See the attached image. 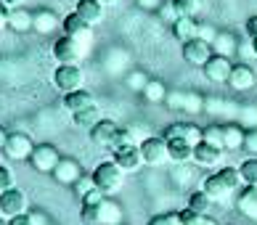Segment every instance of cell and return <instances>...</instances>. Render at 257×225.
Segmentation results:
<instances>
[{
  "mask_svg": "<svg viewBox=\"0 0 257 225\" xmlns=\"http://www.w3.org/2000/svg\"><path fill=\"white\" fill-rule=\"evenodd\" d=\"M90 175H93V180H96L98 188L106 196H111V193H117L122 188V175H125V172H122L114 162H101Z\"/></svg>",
  "mask_w": 257,
  "mask_h": 225,
  "instance_id": "6da1fadb",
  "label": "cell"
},
{
  "mask_svg": "<svg viewBox=\"0 0 257 225\" xmlns=\"http://www.w3.org/2000/svg\"><path fill=\"white\" fill-rule=\"evenodd\" d=\"M82 82H85V72L77 67V64H59L56 72H53V85L59 88L64 96L66 93L80 90Z\"/></svg>",
  "mask_w": 257,
  "mask_h": 225,
  "instance_id": "7a4b0ae2",
  "label": "cell"
},
{
  "mask_svg": "<svg viewBox=\"0 0 257 225\" xmlns=\"http://www.w3.org/2000/svg\"><path fill=\"white\" fill-rule=\"evenodd\" d=\"M32 151H35V143L27 133H8V140L3 146V156L8 162H24V159L32 156Z\"/></svg>",
  "mask_w": 257,
  "mask_h": 225,
  "instance_id": "3957f363",
  "label": "cell"
},
{
  "mask_svg": "<svg viewBox=\"0 0 257 225\" xmlns=\"http://www.w3.org/2000/svg\"><path fill=\"white\" fill-rule=\"evenodd\" d=\"M30 212V201H27V193L22 188H8L0 193V214H3L6 220L16 217V214H27Z\"/></svg>",
  "mask_w": 257,
  "mask_h": 225,
  "instance_id": "277c9868",
  "label": "cell"
},
{
  "mask_svg": "<svg viewBox=\"0 0 257 225\" xmlns=\"http://www.w3.org/2000/svg\"><path fill=\"white\" fill-rule=\"evenodd\" d=\"M59 162H61V154H59V148L51 146V143H37L32 156H30V164L35 167L37 172H43V175H53V170H56Z\"/></svg>",
  "mask_w": 257,
  "mask_h": 225,
  "instance_id": "5b68a950",
  "label": "cell"
},
{
  "mask_svg": "<svg viewBox=\"0 0 257 225\" xmlns=\"http://www.w3.org/2000/svg\"><path fill=\"white\" fill-rule=\"evenodd\" d=\"M180 56H183L186 64H191V67H204V64L215 56L212 45L202 37H194V40L183 43V48H180Z\"/></svg>",
  "mask_w": 257,
  "mask_h": 225,
  "instance_id": "8992f818",
  "label": "cell"
},
{
  "mask_svg": "<svg viewBox=\"0 0 257 225\" xmlns=\"http://www.w3.org/2000/svg\"><path fill=\"white\" fill-rule=\"evenodd\" d=\"M141 156H144V164H151V167L165 164L170 159L165 135H149L144 143H141Z\"/></svg>",
  "mask_w": 257,
  "mask_h": 225,
  "instance_id": "52a82bcc",
  "label": "cell"
},
{
  "mask_svg": "<svg viewBox=\"0 0 257 225\" xmlns=\"http://www.w3.org/2000/svg\"><path fill=\"white\" fill-rule=\"evenodd\" d=\"M82 53H85V45L77 43L69 35H61L59 40L53 43V59L59 64H77L82 59Z\"/></svg>",
  "mask_w": 257,
  "mask_h": 225,
  "instance_id": "ba28073f",
  "label": "cell"
},
{
  "mask_svg": "<svg viewBox=\"0 0 257 225\" xmlns=\"http://www.w3.org/2000/svg\"><path fill=\"white\" fill-rule=\"evenodd\" d=\"M82 167L80 162L74 156H61V162L56 164V170H53V180L56 183H61V185H74L82 177Z\"/></svg>",
  "mask_w": 257,
  "mask_h": 225,
  "instance_id": "9c48e42d",
  "label": "cell"
},
{
  "mask_svg": "<svg viewBox=\"0 0 257 225\" xmlns=\"http://www.w3.org/2000/svg\"><path fill=\"white\" fill-rule=\"evenodd\" d=\"M254 82H257V74L249 64H233V72H231V77H228L225 85L236 93H246V90L254 88Z\"/></svg>",
  "mask_w": 257,
  "mask_h": 225,
  "instance_id": "30bf717a",
  "label": "cell"
},
{
  "mask_svg": "<svg viewBox=\"0 0 257 225\" xmlns=\"http://www.w3.org/2000/svg\"><path fill=\"white\" fill-rule=\"evenodd\" d=\"M162 135H165L167 140L180 138V140H186V143H191V146L202 143V127L194 125V122H173V125H167V130Z\"/></svg>",
  "mask_w": 257,
  "mask_h": 225,
  "instance_id": "8fae6325",
  "label": "cell"
},
{
  "mask_svg": "<svg viewBox=\"0 0 257 225\" xmlns=\"http://www.w3.org/2000/svg\"><path fill=\"white\" fill-rule=\"evenodd\" d=\"M114 159L111 162L119 167L122 172H136L141 164H144V156H141V146H125V148H114Z\"/></svg>",
  "mask_w": 257,
  "mask_h": 225,
  "instance_id": "7c38bea8",
  "label": "cell"
},
{
  "mask_svg": "<svg viewBox=\"0 0 257 225\" xmlns=\"http://www.w3.org/2000/svg\"><path fill=\"white\" fill-rule=\"evenodd\" d=\"M202 72H204V77L209 80V82H228V77H231V72H233V64H231V59H225V56H212L204 67H202Z\"/></svg>",
  "mask_w": 257,
  "mask_h": 225,
  "instance_id": "4fadbf2b",
  "label": "cell"
},
{
  "mask_svg": "<svg viewBox=\"0 0 257 225\" xmlns=\"http://www.w3.org/2000/svg\"><path fill=\"white\" fill-rule=\"evenodd\" d=\"M117 133H119L117 122H114V119H101L98 125L90 130V140H93L96 146H101V148H111Z\"/></svg>",
  "mask_w": 257,
  "mask_h": 225,
  "instance_id": "5bb4252c",
  "label": "cell"
},
{
  "mask_svg": "<svg viewBox=\"0 0 257 225\" xmlns=\"http://www.w3.org/2000/svg\"><path fill=\"white\" fill-rule=\"evenodd\" d=\"M191 162L196 167H217L223 162V148H217V146H209V143H199L194 146V159Z\"/></svg>",
  "mask_w": 257,
  "mask_h": 225,
  "instance_id": "9a60e30c",
  "label": "cell"
},
{
  "mask_svg": "<svg viewBox=\"0 0 257 225\" xmlns=\"http://www.w3.org/2000/svg\"><path fill=\"white\" fill-rule=\"evenodd\" d=\"M61 27H64V35H69V37H74L77 43L88 45V40H90V24L82 22L77 14H69V16L61 22Z\"/></svg>",
  "mask_w": 257,
  "mask_h": 225,
  "instance_id": "2e32d148",
  "label": "cell"
},
{
  "mask_svg": "<svg viewBox=\"0 0 257 225\" xmlns=\"http://www.w3.org/2000/svg\"><path fill=\"white\" fill-rule=\"evenodd\" d=\"M74 14H77L82 22H88L90 27H96V24L103 22V3L101 0H77Z\"/></svg>",
  "mask_w": 257,
  "mask_h": 225,
  "instance_id": "e0dca14e",
  "label": "cell"
},
{
  "mask_svg": "<svg viewBox=\"0 0 257 225\" xmlns=\"http://www.w3.org/2000/svg\"><path fill=\"white\" fill-rule=\"evenodd\" d=\"M244 138H246V130L239 122H225L223 125V148L225 151H239V148H244Z\"/></svg>",
  "mask_w": 257,
  "mask_h": 225,
  "instance_id": "ac0fdd59",
  "label": "cell"
},
{
  "mask_svg": "<svg viewBox=\"0 0 257 225\" xmlns=\"http://www.w3.org/2000/svg\"><path fill=\"white\" fill-rule=\"evenodd\" d=\"M236 209L244 217L257 220V185H246L244 191H239V196H236Z\"/></svg>",
  "mask_w": 257,
  "mask_h": 225,
  "instance_id": "d6986e66",
  "label": "cell"
},
{
  "mask_svg": "<svg viewBox=\"0 0 257 225\" xmlns=\"http://www.w3.org/2000/svg\"><path fill=\"white\" fill-rule=\"evenodd\" d=\"M199 30H202V24H199L196 16H180L173 24V35L180 43H188V40H194V37H199Z\"/></svg>",
  "mask_w": 257,
  "mask_h": 225,
  "instance_id": "ffe728a7",
  "label": "cell"
},
{
  "mask_svg": "<svg viewBox=\"0 0 257 225\" xmlns=\"http://www.w3.org/2000/svg\"><path fill=\"white\" fill-rule=\"evenodd\" d=\"M56 27H59V16H56L51 8H37L32 11V30L40 35H51Z\"/></svg>",
  "mask_w": 257,
  "mask_h": 225,
  "instance_id": "44dd1931",
  "label": "cell"
},
{
  "mask_svg": "<svg viewBox=\"0 0 257 225\" xmlns=\"http://www.w3.org/2000/svg\"><path fill=\"white\" fill-rule=\"evenodd\" d=\"M64 106L69 109L72 114H77V111H82V109L96 106V98H93L90 90L80 88V90H74V93H66V96H64Z\"/></svg>",
  "mask_w": 257,
  "mask_h": 225,
  "instance_id": "7402d4cb",
  "label": "cell"
},
{
  "mask_svg": "<svg viewBox=\"0 0 257 225\" xmlns=\"http://www.w3.org/2000/svg\"><path fill=\"white\" fill-rule=\"evenodd\" d=\"M167 154H170V162L183 164V162H191L194 159V146L186 143V140H180V138H170L167 140Z\"/></svg>",
  "mask_w": 257,
  "mask_h": 225,
  "instance_id": "603a6c76",
  "label": "cell"
},
{
  "mask_svg": "<svg viewBox=\"0 0 257 225\" xmlns=\"http://www.w3.org/2000/svg\"><path fill=\"white\" fill-rule=\"evenodd\" d=\"M98 225H122V207L109 196L98 204Z\"/></svg>",
  "mask_w": 257,
  "mask_h": 225,
  "instance_id": "cb8c5ba5",
  "label": "cell"
},
{
  "mask_svg": "<svg viewBox=\"0 0 257 225\" xmlns=\"http://www.w3.org/2000/svg\"><path fill=\"white\" fill-rule=\"evenodd\" d=\"M212 51H215V56L231 59V56H236V51H239V40H236V35H231V32H217V37L212 40Z\"/></svg>",
  "mask_w": 257,
  "mask_h": 225,
  "instance_id": "d4e9b609",
  "label": "cell"
},
{
  "mask_svg": "<svg viewBox=\"0 0 257 225\" xmlns=\"http://www.w3.org/2000/svg\"><path fill=\"white\" fill-rule=\"evenodd\" d=\"M202 191H204V193H207L212 201H223L225 196L231 193V191H228V185L220 180V175H217V172L204 177V180H202Z\"/></svg>",
  "mask_w": 257,
  "mask_h": 225,
  "instance_id": "484cf974",
  "label": "cell"
},
{
  "mask_svg": "<svg viewBox=\"0 0 257 225\" xmlns=\"http://www.w3.org/2000/svg\"><path fill=\"white\" fill-rule=\"evenodd\" d=\"M170 177H173V183L178 185V188H188L191 183H196V164H188V162L175 164Z\"/></svg>",
  "mask_w": 257,
  "mask_h": 225,
  "instance_id": "4316f807",
  "label": "cell"
},
{
  "mask_svg": "<svg viewBox=\"0 0 257 225\" xmlns=\"http://www.w3.org/2000/svg\"><path fill=\"white\" fill-rule=\"evenodd\" d=\"M72 122H74V127L93 130V127L101 122V109H98V104L90 106V109H82V111H77V114H72Z\"/></svg>",
  "mask_w": 257,
  "mask_h": 225,
  "instance_id": "83f0119b",
  "label": "cell"
},
{
  "mask_svg": "<svg viewBox=\"0 0 257 225\" xmlns=\"http://www.w3.org/2000/svg\"><path fill=\"white\" fill-rule=\"evenodd\" d=\"M8 27H11L14 32L32 30V11H27V8H14L11 16H8Z\"/></svg>",
  "mask_w": 257,
  "mask_h": 225,
  "instance_id": "f1b7e54d",
  "label": "cell"
},
{
  "mask_svg": "<svg viewBox=\"0 0 257 225\" xmlns=\"http://www.w3.org/2000/svg\"><path fill=\"white\" fill-rule=\"evenodd\" d=\"M217 175H220V180L228 185V191H239L241 188V172H239V167H220V170H217Z\"/></svg>",
  "mask_w": 257,
  "mask_h": 225,
  "instance_id": "f546056e",
  "label": "cell"
},
{
  "mask_svg": "<svg viewBox=\"0 0 257 225\" xmlns=\"http://www.w3.org/2000/svg\"><path fill=\"white\" fill-rule=\"evenodd\" d=\"M209 207H212V199L199 188V191H194L191 196H188V207L186 209H191V212H199V214H207L209 212Z\"/></svg>",
  "mask_w": 257,
  "mask_h": 225,
  "instance_id": "4dcf8cb0",
  "label": "cell"
},
{
  "mask_svg": "<svg viewBox=\"0 0 257 225\" xmlns=\"http://www.w3.org/2000/svg\"><path fill=\"white\" fill-rule=\"evenodd\" d=\"M167 93H170V90L162 85L159 80H151L149 85H146V90H144V98L149 101V104H165Z\"/></svg>",
  "mask_w": 257,
  "mask_h": 225,
  "instance_id": "1f68e13d",
  "label": "cell"
},
{
  "mask_svg": "<svg viewBox=\"0 0 257 225\" xmlns=\"http://www.w3.org/2000/svg\"><path fill=\"white\" fill-rule=\"evenodd\" d=\"M202 140L209 146H217V148H223V125H217V122H212V125H207L202 127ZM225 151V148H223Z\"/></svg>",
  "mask_w": 257,
  "mask_h": 225,
  "instance_id": "d6a6232c",
  "label": "cell"
},
{
  "mask_svg": "<svg viewBox=\"0 0 257 225\" xmlns=\"http://www.w3.org/2000/svg\"><path fill=\"white\" fill-rule=\"evenodd\" d=\"M204 109H207V98L202 93H186V106H183L186 114H202Z\"/></svg>",
  "mask_w": 257,
  "mask_h": 225,
  "instance_id": "836d02e7",
  "label": "cell"
},
{
  "mask_svg": "<svg viewBox=\"0 0 257 225\" xmlns=\"http://www.w3.org/2000/svg\"><path fill=\"white\" fill-rule=\"evenodd\" d=\"M239 172H241V180L246 185H257V156L244 159L241 167H239Z\"/></svg>",
  "mask_w": 257,
  "mask_h": 225,
  "instance_id": "e575fe53",
  "label": "cell"
},
{
  "mask_svg": "<svg viewBox=\"0 0 257 225\" xmlns=\"http://www.w3.org/2000/svg\"><path fill=\"white\" fill-rule=\"evenodd\" d=\"M175 11H178V19L180 16H196L202 11V0H173Z\"/></svg>",
  "mask_w": 257,
  "mask_h": 225,
  "instance_id": "d590c367",
  "label": "cell"
},
{
  "mask_svg": "<svg viewBox=\"0 0 257 225\" xmlns=\"http://www.w3.org/2000/svg\"><path fill=\"white\" fill-rule=\"evenodd\" d=\"M180 220H183V225H217V220H212L209 214H199V212H191V209L180 212Z\"/></svg>",
  "mask_w": 257,
  "mask_h": 225,
  "instance_id": "8d00e7d4",
  "label": "cell"
},
{
  "mask_svg": "<svg viewBox=\"0 0 257 225\" xmlns=\"http://www.w3.org/2000/svg\"><path fill=\"white\" fill-rule=\"evenodd\" d=\"M149 82H151V80L146 77L144 72H130V74H127V88H130L133 93H144Z\"/></svg>",
  "mask_w": 257,
  "mask_h": 225,
  "instance_id": "74e56055",
  "label": "cell"
},
{
  "mask_svg": "<svg viewBox=\"0 0 257 225\" xmlns=\"http://www.w3.org/2000/svg\"><path fill=\"white\" fill-rule=\"evenodd\" d=\"M72 188H74V193H77L80 199H85V196H88L93 188H98V185H96V180H93V175H82L80 180L72 185Z\"/></svg>",
  "mask_w": 257,
  "mask_h": 225,
  "instance_id": "f35d334b",
  "label": "cell"
},
{
  "mask_svg": "<svg viewBox=\"0 0 257 225\" xmlns=\"http://www.w3.org/2000/svg\"><path fill=\"white\" fill-rule=\"evenodd\" d=\"M165 106H167L170 111H183V106H186V93L170 90V93H167V98H165Z\"/></svg>",
  "mask_w": 257,
  "mask_h": 225,
  "instance_id": "ab89813d",
  "label": "cell"
},
{
  "mask_svg": "<svg viewBox=\"0 0 257 225\" xmlns=\"http://www.w3.org/2000/svg\"><path fill=\"white\" fill-rule=\"evenodd\" d=\"M149 225H183V220H180V212H165V214L151 217Z\"/></svg>",
  "mask_w": 257,
  "mask_h": 225,
  "instance_id": "60d3db41",
  "label": "cell"
},
{
  "mask_svg": "<svg viewBox=\"0 0 257 225\" xmlns=\"http://www.w3.org/2000/svg\"><path fill=\"white\" fill-rule=\"evenodd\" d=\"M244 151L249 156H257V127L246 130V138H244Z\"/></svg>",
  "mask_w": 257,
  "mask_h": 225,
  "instance_id": "b9f144b4",
  "label": "cell"
},
{
  "mask_svg": "<svg viewBox=\"0 0 257 225\" xmlns=\"http://www.w3.org/2000/svg\"><path fill=\"white\" fill-rule=\"evenodd\" d=\"M159 16L165 19V22H170V24H175V22H178V11H175L173 0H170V3H162V6H159Z\"/></svg>",
  "mask_w": 257,
  "mask_h": 225,
  "instance_id": "7bdbcfd3",
  "label": "cell"
},
{
  "mask_svg": "<svg viewBox=\"0 0 257 225\" xmlns=\"http://www.w3.org/2000/svg\"><path fill=\"white\" fill-rule=\"evenodd\" d=\"M8 188H14V172L8 170V167L0 164V193L8 191Z\"/></svg>",
  "mask_w": 257,
  "mask_h": 225,
  "instance_id": "ee69618b",
  "label": "cell"
},
{
  "mask_svg": "<svg viewBox=\"0 0 257 225\" xmlns=\"http://www.w3.org/2000/svg\"><path fill=\"white\" fill-rule=\"evenodd\" d=\"M27 214H30L32 225H51V217H48V214H45V212H40V209H30Z\"/></svg>",
  "mask_w": 257,
  "mask_h": 225,
  "instance_id": "f6af8a7d",
  "label": "cell"
},
{
  "mask_svg": "<svg viewBox=\"0 0 257 225\" xmlns=\"http://www.w3.org/2000/svg\"><path fill=\"white\" fill-rule=\"evenodd\" d=\"M103 199H106V193H103L101 188H93V191L82 199V204H101Z\"/></svg>",
  "mask_w": 257,
  "mask_h": 225,
  "instance_id": "bcb514c9",
  "label": "cell"
},
{
  "mask_svg": "<svg viewBox=\"0 0 257 225\" xmlns=\"http://www.w3.org/2000/svg\"><path fill=\"white\" fill-rule=\"evenodd\" d=\"M199 37H202V40H207L209 45H212V40L217 37V30H215V27H209V24H202V30H199Z\"/></svg>",
  "mask_w": 257,
  "mask_h": 225,
  "instance_id": "7dc6e473",
  "label": "cell"
},
{
  "mask_svg": "<svg viewBox=\"0 0 257 225\" xmlns=\"http://www.w3.org/2000/svg\"><path fill=\"white\" fill-rule=\"evenodd\" d=\"M244 30H246V35H249V40H257V14L246 19Z\"/></svg>",
  "mask_w": 257,
  "mask_h": 225,
  "instance_id": "c3c4849f",
  "label": "cell"
},
{
  "mask_svg": "<svg viewBox=\"0 0 257 225\" xmlns=\"http://www.w3.org/2000/svg\"><path fill=\"white\" fill-rule=\"evenodd\" d=\"M8 16H11V8H8L3 0H0V30H3V27H8Z\"/></svg>",
  "mask_w": 257,
  "mask_h": 225,
  "instance_id": "681fc988",
  "label": "cell"
},
{
  "mask_svg": "<svg viewBox=\"0 0 257 225\" xmlns=\"http://www.w3.org/2000/svg\"><path fill=\"white\" fill-rule=\"evenodd\" d=\"M8 225H32V220H30V214H16V217L8 220Z\"/></svg>",
  "mask_w": 257,
  "mask_h": 225,
  "instance_id": "f907efd6",
  "label": "cell"
},
{
  "mask_svg": "<svg viewBox=\"0 0 257 225\" xmlns=\"http://www.w3.org/2000/svg\"><path fill=\"white\" fill-rule=\"evenodd\" d=\"M138 6H141V8H146V11H154V8L162 6V0H138Z\"/></svg>",
  "mask_w": 257,
  "mask_h": 225,
  "instance_id": "816d5d0a",
  "label": "cell"
},
{
  "mask_svg": "<svg viewBox=\"0 0 257 225\" xmlns=\"http://www.w3.org/2000/svg\"><path fill=\"white\" fill-rule=\"evenodd\" d=\"M6 140H8V130L0 125V151H3V146H6Z\"/></svg>",
  "mask_w": 257,
  "mask_h": 225,
  "instance_id": "f5cc1de1",
  "label": "cell"
},
{
  "mask_svg": "<svg viewBox=\"0 0 257 225\" xmlns=\"http://www.w3.org/2000/svg\"><path fill=\"white\" fill-rule=\"evenodd\" d=\"M3 3H6V6L14 11V8H19V3H22V0H3Z\"/></svg>",
  "mask_w": 257,
  "mask_h": 225,
  "instance_id": "db71d44e",
  "label": "cell"
},
{
  "mask_svg": "<svg viewBox=\"0 0 257 225\" xmlns=\"http://www.w3.org/2000/svg\"><path fill=\"white\" fill-rule=\"evenodd\" d=\"M252 53L257 56V40H252Z\"/></svg>",
  "mask_w": 257,
  "mask_h": 225,
  "instance_id": "11a10c76",
  "label": "cell"
},
{
  "mask_svg": "<svg viewBox=\"0 0 257 225\" xmlns=\"http://www.w3.org/2000/svg\"><path fill=\"white\" fill-rule=\"evenodd\" d=\"M101 3H103V6H109V3H117V0H101Z\"/></svg>",
  "mask_w": 257,
  "mask_h": 225,
  "instance_id": "9f6ffc18",
  "label": "cell"
},
{
  "mask_svg": "<svg viewBox=\"0 0 257 225\" xmlns=\"http://www.w3.org/2000/svg\"><path fill=\"white\" fill-rule=\"evenodd\" d=\"M0 225H8V222H0Z\"/></svg>",
  "mask_w": 257,
  "mask_h": 225,
  "instance_id": "6f0895ef",
  "label": "cell"
},
{
  "mask_svg": "<svg viewBox=\"0 0 257 225\" xmlns=\"http://www.w3.org/2000/svg\"><path fill=\"white\" fill-rule=\"evenodd\" d=\"M51 225H53V222H51Z\"/></svg>",
  "mask_w": 257,
  "mask_h": 225,
  "instance_id": "680465c9",
  "label": "cell"
}]
</instances>
